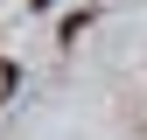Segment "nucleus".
Wrapping results in <instances>:
<instances>
[{
	"instance_id": "obj_2",
	"label": "nucleus",
	"mask_w": 147,
	"mask_h": 140,
	"mask_svg": "<svg viewBox=\"0 0 147 140\" xmlns=\"http://www.w3.org/2000/svg\"><path fill=\"white\" fill-rule=\"evenodd\" d=\"M14 84H21V70H14L7 56H0V105H7V98H14Z\"/></svg>"
},
{
	"instance_id": "obj_3",
	"label": "nucleus",
	"mask_w": 147,
	"mask_h": 140,
	"mask_svg": "<svg viewBox=\"0 0 147 140\" xmlns=\"http://www.w3.org/2000/svg\"><path fill=\"white\" fill-rule=\"evenodd\" d=\"M28 7H49V0H28Z\"/></svg>"
},
{
	"instance_id": "obj_1",
	"label": "nucleus",
	"mask_w": 147,
	"mask_h": 140,
	"mask_svg": "<svg viewBox=\"0 0 147 140\" xmlns=\"http://www.w3.org/2000/svg\"><path fill=\"white\" fill-rule=\"evenodd\" d=\"M84 28H91V14H63V21H56L63 42H84Z\"/></svg>"
}]
</instances>
